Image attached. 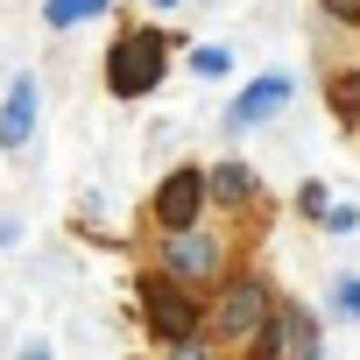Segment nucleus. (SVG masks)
<instances>
[{
	"label": "nucleus",
	"mask_w": 360,
	"mask_h": 360,
	"mask_svg": "<svg viewBox=\"0 0 360 360\" xmlns=\"http://www.w3.org/2000/svg\"><path fill=\"white\" fill-rule=\"evenodd\" d=\"M162 71H169V43H162L155 29H127V36L106 50V92H113V99H141V92H155Z\"/></svg>",
	"instance_id": "f257e3e1"
},
{
	"label": "nucleus",
	"mask_w": 360,
	"mask_h": 360,
	"mask_svg": "<svg viewBox=\"0 0 360 360\" xmlns=\"http://www.w3.org/2000/svg\"><path fill=\"white\" fill-rule=\"evenodd\" d=\"M269 318H276L269 283H262V276H240V283H226V290H219V304L205 311V332H212V339H233V346H240V339L255 346V339L269 332Z\"/></svg>",
	"instance_id": "f03ea898"
},
{
	"label": "nucleus",
	"mask_w": 360,
	"mask_h": 360,
	"mask_svg": "<svg viewBox=\"0 0 360 360\" xmlns=\"http://www.w3.org/2000/svg\"><path fill=\"white\" fill-rule=\"evenodd\" d=\"M141 318H148V332H155L162 346H191V339H205L198 304L184 297V283H169L162 269H148V276H141Z\"/></svg>",
	"instance_id": "7ed1b4c3"
},
{
	"label": "nucleus",
	"mask_w": 360,
	"mask_h": 360,
	"mask_svg": "<svg viewBox=\"0 0 360 360\" xmlns=\"http://www.w3.org/2000/svg\"><path fill=\"white\" fill-rule=\"evenodd\" d=\"M205 212V169L198 162H176L162 184H155V226L162 233H191Z\"/></svg>",
	"instance_id": "20e7f679"
},
{
	"label": "nucleus",
	"mask_w": 360,
	"mask_h": 360,
	"mask_svg": "<svg viewBox=\"0 0 360 360\" xmlns=\"http://www.w3.org/2000/svg\"><path fill=\"white\" fill-rule=\"evenodd\" d=\"M219 269H226V248L205 233V226H191V233H169V248H162V276L169 283H219Z\"/></svg>",
	"instance_id": "39448f33"
},
{
	"label": "nucleus",
	"mask_w": 360,
	"mask_h": 360,
	"mask_svg": "<svg viewBox=\"0 0 360 360\" xmlns=\"http://www.w3.org/2000/svg\"><path fill=\"white\" fill-rule=\"evenodd\" d=\"M283 99H290V78H283V71H269V78L240 85V99L226 106V127H233V134H248V127L276 120V113H283Z\"/></svg>",
	"instance_id": "423d86ee"
},
{
	"label": "nucleus",
	"mask_w": 360,
	"mask_h": 360,
	"mask_svg": "<svg viewBox=\"0 0 360 360\" xmlns=\"http://www.w3.org/2000/svg\"><path fill=\"white\" fill-rule=\"evenodd\" d=\"M36 78L29 71H15V85H8V99H0V148L8 155H22L29 148V134H36Z\"/></svg>",
	"instance_id": "0eeeda50"
},
{
	"label": "nucleus",
	"mask_w": 360,
	"mask_h": 360,
	"mask_svg": "<svg viewBox=\"0 0 360 360\" xmlns=\"http://www.w3.org/2000/svg\"><path fill=\"white\" fill-rule=\"evenodd\" d=\"M205 198H212V205H248V198H255V169H248V162L205 169Z\"/></svg>",
	"instance_id": "6e6552de"
},
{
	"label": "nucleus",
	"mask_w": 360,
	"mask_h": 360,
	"mask_svg": "<svg viewBox=\"0 0 360 360\" xmlns=\"http://www.w3.org/2000/svg\"><path fill=\"white\" fill-rule=\"evenodd\" d=\"M113 0H43V22L50 29H78V22H92V15H106Z\"/></svg>",
	"instance_id": "1a4fd4ad"
},
{
	"label": "nucleus",
	"mask_w": 360,
	"mask_h": 360,
	"mask_svg": "<svg viewBox=\"0 0 360 360\" xmlns=\"http://www.w3.org/2000/svg\"><path fill=\"white\" fill-rule=\"evenodd\" d=\"M332 113H339L346 127L360 120V78H332Z\"/></svg>",
	"instance_id": "9d476101"
},
{
	"label": "nucleus",
	"mask_w": 360,
	"mask_h": 360,
	"mask_svg": "<svg viewBox=\"0 0 360 360\" xmlns=\"http://www.w3.org/2000/svg\"><path fill=\"white\" fill-rule=\"evenodd\" d=\"M191 71H198V78H226V71H233V57H226L219 43H205V50H191Z\"/></svg>",
	"instance_id": "9b49d317"
},
{
	"label": "nucleus",
	"mask_w": 360,
	"mask_h": 360,
	"mask_svg": "<svg viewBox=\"0 0 360 360\" xmlns=\"http://www.w3.org/2000/svg\"><path fill=\"white\" fill-rule=\"evenodd\" d=\"M318 226H325V233H360V205H325Z\"/></svg>",
	"instance_id": "f8f14e48"
},
{
	"label": "nucleus",
	"mask_w": 360,
	"mask_h": 360,
	"mask_svg": "<svg viewBox=\"0 0 360 360\" xmlns=\"http://www.w3.org/2000/svg\"><path fill=\"white\" fill-rule=\"evenodd\" d=\"M332 304H339L346 318H360V276H339V283H332Z\"/></svg>",
	"instance_id": "ddd939ff"
},
{
	"label": "nucleus",
	"mask_w": 360,
	"mask_h": 360,
	"mask_svg": "<svg viewBox=\"0 0 360 360\" xmlns=\"http://www.w3.org/2000/svg\"><path fill=\"white\" fill-rule=\"evenodd\" d=\"M325 8H332L339 22H353V29H360V0H325Z\"/></svg>",
	"instance_id": "4468645a"
},
{
	"label": "nucleus",
	"mask_w": 360,
	"mask_h": 360,
	"mask_svg": "<svg viewBox=\"0 0 360 360\" xmlns=\"http://www.w3.org/2000/svg\"><path fill=\"white\" fill-rule=\"evenodd\" d=\"M15 360H57V353H50V339H29V346H22Z\"/></svg>",
	"instance_id": "2eb2a0df"
},
{
	"label": "nucleus",
	"mask_w": 360,
	"mask_h": 360,
	"mask_svg": "<svg viewBox=\"0 0 360 360\" xmlns=\"http://www.w3.org/2000/svg\"><path fill=\"white\" fill-rule=\"evenodd\" d=\"M176 360H212V353H205V339H191V346H176Z\"/></svg>",
	"instance_id": "dca6fc26"
},
{
	"label": "nucleus",
	"mask_w": 360,
	"mask_h": 360,
	"mask_svg": "<svg viewBox=\"0 0 360 360\" xmlns=\"http://www.w3.org/2000/svg\"><path fill=\"white\" fill-rule=\"evenodd\" d=\"M304 360H325V346H318V353H304Z\"/></svg>",
	"instance_id": "f3484780"
},
{
	"label": "nucleus",
	"mask_w": 360,
	"mask_h": 360,
	"mask_svg": "<svg viewBox=\"0 0 360 360\" xmlns=\"http://www.w3.org/2000/svg\"><path fill=\"white\" fill-rule=\"evenodd\" d=\"M155 8H176V0H155Z\"/></svg>",
	"instance_id": "a211bd4d"
}]
</instances>
